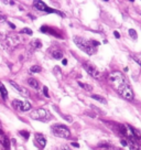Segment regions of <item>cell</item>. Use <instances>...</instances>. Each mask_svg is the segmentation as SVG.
<instances>
[{
  "label": "cell",
  "mask_w": 141,
  "mask_h": 150,
  "mask_svg": "<svg viewBox=\"0 0 141 150\" xmlns=\"http://www.w3.org/2000/svg\"><path fill=\"white\" fill-rule=\"evenodd\" d=\"M108 78H109L111 86L115 88V91L118 92L119 95L128 99V101H132L133 97H135L133 92L131 90V87H130V84L127 80V77L122 73L118 72V71L112 72Z\"/></svg>",
  "instance_id": "cell-1"
},
{
  "label": "cell",
  "mask_w": 141,
  "mask_h": 150,
  "mask_svg": "<svg viewBox=\"0 0 141 150\" xmlns=\"http://www.w3.org/2000/svg\"><path fill=\"white\" fill-rule=\"evenodd\" d=\"M73 41H74V43L81 50H83L85 53L87 54L92 55V54H95L96 53V48L92 44V41H88L86 39H84V38H81V37H77V35H75L73 38Z\"/></svg>",
  "instance_id": "cell-2"
},
{
  "label": "cell",
  "mask_w": 141,
  "mask_h": 150,
  "mask_svg": "<svg viewBox=\"0 0 141 150\" xmlns=\"http://www.w3.org/2000/svg\"><path fill=\"white\" fill-rule=\"evenodd\" d=\"M52 133L55 136L60 137V138L68 139L71 137V131L64 125H54V126H52Z\"/></svg>",
  "instance_id": "cell-3"
},
{
  "label": "cell",
  "mask_w": 141,
  "mask_h": 150,
  "mask_svg": "<svg viewBox=\"0 0 141 150\" xmlns=\"http://www.w3.org/2000/svg\"><path fill=\"white\" fill-rule=\"evenodd\" d=\"M30 117L32 119H35V120H44V119H47L51 117L50 112H47L44 108H40V109H37L34 112H32L30 114Z\"/></svg>",
  "instance_id": "cell-4"
},
{
  "label": "cell",
  "mask_w": 141,
  "mask_h": 150,
  "mask_svg": "<svg viewBox=\"0 0 141 150\" xmlns=\"http://www.w3.org/2000/svg\"><path fill=\"white\" fill-rule=\"evenodd\" d=\"M19 43H20V38L16 34L8 35L6 39H3V45L6 46L7 49H13Z\"/></svg>",
  "instance_id": "cell-5"
},
{
  "label": "cell",
  "mask_w": 141,
  "mask_h": 150,
  "mask_svg": "<svg viewBox=\"0 0 141 150\" xmlns=\"http://www.w3.org/2000/svg\"><path fill=\"white\" fill-rule=\"evenodd\" d=\"M84 67H85V70H86V72L88 73L90 76H93L94 78H99L100 77V73L98 72L97 67L95 66V65H93L92 63H84Z\"/></svg>",
  "instance_id": "cell-6"
},
{
  "label": "cell",
  "mask_w": 141,
  "mask_h": 150,
  "mask_svg": "<svg viewBox=\"0 0 141 150\" xmlns=\"http://www.w3.org/2000/svg\"><path fill=\"white\" fill-rule=\"evenodd\" d=\"M0 144L2 145V147L6 148V150L10 149V141H9V138L3 134L2 129H0Z\"/></svg>",
  "instance_id": "cell-7"
},
{
  "label": "cell",
  "mask_w": 141,
  "mask_h": 150,
  "mask_svg": "<svg viewBox=\"0 0 141 150\" xmlns=\"http://www.w3.org/2000/svg\"><path fill=\"white\" fill-rule=\"evenodd\" d=\"M9 83L11 84L12 86L15 87V88H16V90H17V91H18V92H20V93H21V95L26 96V97H28V96L30 95L29 91H28V90H26V88H24V87H21V86H19V85H18V84L16 83V82H13V81H10V82H9Z\"/></svg>",
  "instance_id": "cell-8"
},
{
  "label": "cell",
  "mask_w": 141,
  "mask_h": 150,
  "mask_svg": "<svg viewBox=\"0 0 141 150\" xmlns=\"http://www.w3.org/2000/svg\"><path fill=\"white\" fill-rule=\"evenodd\" d=\"M35 140L39 142V145H40L42 148L45 147L46 139H45V137H44L43 135H41V134H35Z\"/></svg>",
  "instance_id": "cell-9"
},
{
  "label": "cell",
  "mask_w": 141,
  "mask_h": 150,
  "mask_svg": "<svg viewBox=\"0 0 141 150\" xmlns=\"http://www.w3.org/2000/svg\"><path fill=\"white\" fill-rule=\"evenodd\" d=\"M33 5H34V7L37 9V10H40V11H46V9L49 8V7L46 6L44 2H42V1H34L33 2Z\"/></svg>",
  "instance_id": "cell-10"
},
{
  "label": "cell",
  "mask_w": 141,
  "mask_h": 150,
  "mask_svg": "<svg viewBox=\"0 0 141 150\" xmlns=\"http://www.w3.org/2000/svg\"><path fill=\"white\" fill-rule=\"evenodd\" d=\"M99 148L103 150H119V149H117L115 146L109 145V144H100L99 145Z\"/></svg>",
  "instance_id": "cell-11"
},
{
  "label": "cell",
  "mask_w": 141,
  "mask_h": 150,
  "mask_svg": "<svg viewBox=\"0 0 141 150\" xmlns=\"http://www.w3.org/2000/svg\"><path fill=\"white\" fill-rule=\"evenodd\" d=\"M29 109H31V104L29 102H22V106L20 108V112H28Z\"/></svg>",
  "instance_id": "cell-12"
},
{
  "label": "cell",
  "mask_w": 141,
  "mask_h": 150,
  "mask_svg": "<svg viewBox=\"0 0 141 150\" xmlns=\"http://www.w3.org/2000/svg\"><path fill=\"white\" fill-rule=\"evenodd\" d=\"M28 84H29L31 87H33V88H37V87H39V82H37L35 78H32V77L29 78V80H28Z\"/></svg>",
  "instance_id": "cell-13"
},
{
  "label": "cell",
  "mask_w": 141,
  "mask_h": 150,
  "mask_svg": "<svg viewBox=\"0 0 141 150\" xmlns=\"http://www.w3.org/2000/svg\"><path fill=\"white\" fill-rule=\"evenodd\" d=\"M92 98L93 99H95V101L99 102L101 104H107V101L106 98H104L103 96H99V95H92Z\"/></svg>",
  "instance_id": "cell-14"
},
{
  "label": "cell",
  "mask_w": 141,
  "mask_h": 150,
  "mask_svg": "<svg viewBox=\"0 0 141 150\" xmlns=\"http://www.w3.org/2000/svg\"><path fill=\"white\" fill-rule=\"evenodd\" d=\"M0 93H1V96H2L3 99H7V98H8V92H7L6 87L3 86L1 83H0Z\"/></svg>",
  "instance_id": "cell-15"
},
{
  "label": "cell",
  "mask_w": 141,
  "mask_h": 150,
  "mask_svg": "<svg viewBox=\"0 0 141 150\" xmlns=\"http://www.w3.org/2000/svg\"><path fill=\"white\" fill-rule=\"evenodd\" d=\"M52 56H53V59H55V60H61V59L63 58V54H62L61 51L54 50V51H52Z\"/></svg>",
  "instance_id": "cell-16"
},
{
  "label": "cell",
  "mask_w": 141,
  "mask_h": 150,
  "mask_svg": "<svg viewBox=\"0 0 141 150\" xmlns=\"http://www.w3.org/2000/svg\"><path fill=\"white\" fill-rule=\"evenodd\" d=\"M12 106L15 107L16 109H19V110H20L21 106H22V102H21V101H18V99H13V102H12Z\"/></svg>",
  "instance_id": "cell-17"
},
{
  "label": "cell",
  "mask_w": 141,
  "mask_h": 150,
  "mask_svg": "<svg viewBox=\"0 0 141 150\" xmlns=\"http://www.w3.org/2000/svg\"><path fill=\"white\" fill-rule=\"evenodd\" d=\"M117 127H118V129H119V131H120V134H121V135L128 136V134H127V129H126V127H125L124 125L118 124V125H117Z\"/></svg>",
  "instance_id": "cell-18"
},
{
  "label": "cell",
  "mask_w": 141,
  "mask_h": 150,
  "mask_svg": "<svg viewBox=\"0 0 141 150\" xmlns=\"http://www.w3.org/2000/svg\"><path fill=\"white\" fill-rule=\"evenodd\" d=\"M31 45L33 46V48H35V49H40L41 46H42V43H41V41L40 40H33L31 42Z\"/></svg>",
  "instance_id": "cell-19"
},
{
  "label": "cell",
  "mask_w": 141,
  "mask_h": 150,
  "mask_svg": "<svg viewBox=\"0 0 141 150\" xmlns=\"http://www.w3.org/2000/svg\"><path fill=\"white\" fill-rule=\"evenodd\" d=\"M78 85L82 87V88H84V90H86V91H90L93 90V87L90 86V85H86V84H83V83H81V82H78Z\"/></svg>",
  "instance_id": "cell-20"
},
{
  "label": "cell",
  "mask_w": 141,
  "mask_h": 150,
  "mask_svg": "<svg viewBox=\"0 0 141 150\" xmlns=\"http://www.w3.org/2000/svg\"><path fill=\"white\" fill-rule=\"evenodd\" d=\"M129 148H130V150H140V147H139V146L136 144L135 141L130 142V144H129Z\"/></svg>",
  "instance_id": "cell-21"
},
{
  "label": "cell",
  "mask_w": 141,
  "mask_h": 150,
  "mask_svg": "<svg viewBox=\"0 0 141 150\" xmlns=\"http://www.w3.org/2000/svg\"><path fill=\"white\" fill-rule=\"evenodd\" d=\"M129 35L132 38L133 40H137V39H138V34H137L136 30H133V29H130L129 30Z\"/></svg>",
  "instance_id": "cell-22"
},
{
  "label": "cell",
  "mask_w": 141,
  "mask_h": 150,
  "mask_svg": "<svg viewBox=\"0 0 141 150\" xmlns=\"http://www.w3.org/2000/svg\"><path fill=\"white\" fill-rule=\"evenodd\" d=\"M30 71H31L32 73H40L41 72V67L37 66V65H34V66H32L31 69H30Z\"/></svg>",
  "instance_id": "cell-23"
},
{
  "label": "cell",
  "mask_w": 141,
  "mask_h": 150,
  "mask_svg": "<svg viewBox=\"0 0 141 150\" xmlns=\"http://www.w3.org/2000/svg\"><path fill=\"white\" fill-rule=\"evenodd\" d=\"M21 33H26V34H29V35H32V30L29 29V28H24V29L21 30Z\"/></svg>",
  "instance_id": "cell-24"
},
{
  "label": "cell",
  "mask_w": 141,
  "mask_h": 150,
  "mask_svg": "<svg viewBox=\"0 0 141 150\" xmlns=\"http://www.w3.org/2000/svg\"><path fill=\"white\" fill-rule=\"evenodd\" d=\"M133 60H135L139 65H141V55H133Z\"/></svg>",
  "instance_id": "cell-25"
},
{
  "label": "cell",
  "mask_w": 141,
  "mask_h": 150,
  "mask_svg": "<svg viewBox=\"0 0 141 150\" xmlns=\"http://www.w3.org/2000/svg\"><path fill=\"white\" fill-rule=\"evenodd\" d=\"M20 135H22V136H23V137H24L26 139H28V138H29V136H30V134L28 133V131H24V130H21V131H20Z\"/></svg>",
  "instance_id": "cell-26"
},
{
  "label": "cell",
  "mask_w": 141,
  "mask_h": 150,
  "mask_svg": "<svg viewBox=\"0 0 141 150\" xmlns=\"http://www.w3.org/2000/svg\"><path fill=\"white\" fill-rule=\"evenodd\" d=\"M63 118L65 119L66 121H68V123H72V121H73V118L71 117V116H68V115H64V116H63Z\"/></svg>",
  "instance_id": "cell-27"
},
{
  "label": "cell",
  "mask_w": 141,
  "mask_h": 150,
  "mask_svg": "<svg viewBox=\"0 0 141 150\" xmlns=\"http://www.w3.org/2000/svg\"><path fill=\"white\" fill-rule=\"evenodd\" d=\"M43 93H44V95H45V97H50L49 93H47V87H46V86L43 87Z\"/></svg>",
  "instance_id": "cell-28"
},
{
  "label": "cell",
  "mask_w": 141,
  "mask_h": 150,
  "mask_svg": "<svg viewBox=\"0 0 141 150\" xmlns=\"http://www.w3.org/2000/svg\"><path fill=\"white\" fill-rule=\"evenodd\" d=\"M7 20V17L6 16H3V15H0V23H2L5 22V21Z\"/></svg>",
  "instance_id": "cell-29"
},
{
  "label": "cell",
  "mask_w": 141,
  "mask_h": 150,
  "mask_svg": "<svg viewBox=\"0 0 141 150\" xmlns=\"http://www.w3.org/2000/svg\"><path fill=\"white\" fill-rule=\"evenodd\" d=\"M60 150H71V148L68 146H66V145H63V146H61Z\"/></svg>",
  "instance_id": "cell-30"
},
{
  "label": "cell",
  "mask_w": 141,
  "mask_h": 150,
  "mask_svg": "<svg viewBox=\"0 0 141 150\" xmlns=\"http://www.w3.org/2000/svg\"><path fill=\"white\" fill-rule=\"evenodd\" d=\"M2 2L5 3V5H11V6L15 5V1H8V0H3Z\"/></svg>",
  "instance_id": "cell-31"
},
{
  "label": "cell",
  "mask_w": 141,
  "mask_h": 150,
  "mask_svg": "<svg viewBox=\"0 0 141 150\" xmlns=\"http://www.w3.org/2000/svg\"><path fill=\"white\" fill-rule=\"evenodd\" d=\"M90 107H92L93 109H95V110H96V112H98V114H104V112H101V110H100V109H99V108H97V107H95V106H93V105H92V106H90Z\"/></svg>",
  "instance_id": "cell-32"
},
{
  "label": "cell",
  "mask_w": 141,
  "mask_h": 150,
  "mask_svg": "<svg viewBox=\"0 0 141 150\" xmlns=\"http://www.w3.org/2000/svg\"><path fill=\"white\" fill-rule=\"evenodd\" d=\"M120 144L122 145V146H124V147H126L127 145H128V142H127L126 140H124V139H121V140H120Z\"/></svg>",
  "instance_id": "cell-33"
},
{
  "label": "cell",
  "mask_w": 141,
  "mask_h": 150,
  "mask_svg": "<svg viewBox=\"0 0 141 150\" xmlns=\"http://www.w3.org/2000/svg\"><path fill=\"white\" fill-rule=\"evenodd\" d=\"M114 35H115V38H117V39H119V38H120V34L118 33V31H115V32H114Z\"/></svg>",
  "instance_id": "cell-34"
},
{
  "label": "cell",
  "mask_w": 141,
  "mask_h": 150,
  "mask_svg": "<svg viewBox=\"0 0 141 150\" xmlns=\"http://www.w3.org/2000/svg\"><path fill=\"white\" fill-rule=\"evenodd\" d=\"M71 146H73V147H75V148H78V147H79V145H78L77 142H72V144H71Z\"/></svg>",
  "instance_id": "cell-35"
},
{
  "label": "cell",
  "mask_w": 141,
  "mask_h": 150,
  "mask_svg": "<svg viewBox=\"0 0 141 150\" xmlns=\"http://www.w3.org/2000/svg\"><path fill=\"white\" fill-rule=\"evenodd\" d=\"M8 24H9V26H10V28H11V29H16V26H15V24H13V23H11V22H8Z\"/></svg>",
  "instance_id": "cell-36"
},
{
  "label": "cell",
  "mask_w": 141,
  "mask_h": 150,
  "mask_svg": "<svg viewBox=\"0 0 141 150\" xmlns=\"http://www.w3.org/2000/svg\"><path fill=\"white\" fill-rule=\"evenodd\" d=\"M62 63H63V65H66V64H67V61H66V60H63V61H62Z\"/></svg>",
  "instance_id": "cell-37"
},
{
  "label": "cell",
  "mask_w": 141,
  "mask_h": 150,
  "mask_svg": "<svg viewBox=\"0 0 141 150\" xmlns=\"http://www.w3.org/2000/svg\"><path fill=\"white\" fill-rule=\"evenodd\" d=\"M0 129H1V123H0Z\"/></svg>",
  "instance_id": "cell-38"
}]
</instances>
